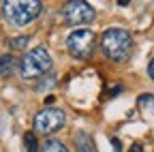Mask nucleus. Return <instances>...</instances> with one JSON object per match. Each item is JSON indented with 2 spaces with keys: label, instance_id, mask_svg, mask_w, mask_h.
I'll list each match as a JSON object with an SVG mask.
<instances>
[{
  "label": "nucleus",
  "instance_id": "nucleus-1",
  "mask_svg": "<svg viewBox=\"0 0 154 152\" xmlns=\"http://www.w3.org/2000/svg\"><path fill=\"white\" fill-rule=\"evenodd\" d=\"M101 51L111 62H126L133 54V36L124 28H109L101 36Z\"/></svg>",
  "mask_w": 154,
  "mask_h": 152
},
{
  "label": "nucleus",
  "instance_id": "nucleus-2",
  "mask_svg": "<svg viewBox=\"0 0 154 152\" xmlns=\"http://www.w3.org/2000/svg\"><path fill=\"white\" fill-rule=\"evenodd\" d=\"M41 0H2V15L5 20L17 28L32 24L41 15Z\"/></svg>",
  "mask_w": 154,
  "mask_h": 152
},
{
  "label": "nucleus",
  "instance_id": "nucleus-3",
  "mask_svg": "<svg viewBox=\"0 0 154 152\" xmlns=\"http://www.w3.org/2000/svg\"><path fill=\"white\" fill-rule=\"evenodd\" d=\"M51 71V56L45 47H34L30 51L24 54L22 62H19V75L30 82V79H38L47 75Z\"/></svg>",
  "mask_w": 154,
  "mask_h": 152
},
{
  "label": "nucleus",
  "instance_id": "nucleus-4",
  "mask_svg": "<svg viewBox=\"0 0 154 152\" xmlns=\"http://www.w3.org/2000/svg\"><path fill=\"white\" fill-rule=\"evenodd\" d=\"M64 45H66V49H69V54L73 56V58L86 60V58H90L92 51H94L96 36H94V32L88 30V28H77V30H73V32L66 36V43H64Z\"/></svg>",
  "mask_w": 154,
  "mask_h": 152
},
{
  "label": "nucleus",
  "instance_id": "nucleus-5",
  "mask_svg": "<svg viewBox=\"0 0 154 152\" xmlns=\"http://www.w3.org/2000/svg\"><path fill=\"white\" fill-rule=\"evenodd\" d=\"M96 17V11L86 2V0H69L62 7V20L69 26H86L92 24Z\"/></svg>",
  "mask_w": 154,
  "mask_h": 152
},
{
  "label": "nucleus",
  "instance_id": "nucleus-6",
  "mask_svg": "<svg viewBox=\"0 0 154 152\" xmlns=\"http://www.w3.org/2000/svg\"><path fill=\"white\" fill-rule=\"evenodd\" d=\"M66 124V113L56 107H45L34 116V131L41 135H51Z\"/></svg>",
  "mask_w": 154,
  "mask_h": 152
},
{
  "label": "nucleus",
  "instance_id": "nucleus-7",
  "mask_svg": "<svg viewBox=\"0 0 154 152\" xmlns=\"http://www.w3.org/2000/svg\"><path fill=\"white\" fill-rule=\"evenodd\" d=\"M75 150L77 152H99L88 133H77L75 135Z\"/></svg>",
  "mask_w": 154,
  "mask_h": 152
},
{
  "label": "nucleus",
  "instance_id": "nucleus-8",
  "mask_svg": "<svg viewBox=\"0 0 154 152\" xmlns=\"http://www.w3.org/2000/svg\"><path fill=\"white\" fill-rule=\"evenodd\" d=\"M17 69V60L13 54H2L0 56V77H9Z\"/></svg>",
  "mask_w": 154,
  "mask_h": 152
},
{
  "label": "nucleus",
  "instance_id": "nucleus-9",
  "mask_svg": "<svg viewBox=\"0 0 154 152\" xmlns=\"http://www.w3.org/2000/svg\"><path fill=\"white\" fill-rule=\"evenodd\" d=\"M139 103V109L146 113V116H154V94H141V97L137 99Z\"/></svg>",
  "mask_w": 154,
  "mask_h": 152
},
{
  "label": "nucleus",
  "instance_id": "nucleus-10",
  "mask_svg": "<svg viewBox=\"0 0 154 152\" xmlns=\"http://www.w3.org/2000/svg\"><path fill=\"white\" fill-rule=\"evenodd\" d=\"M38 152H69V148L60 141V139H47Z\"/></svg>",
  "mask_w": 154,
  "mask_h": 152
},
{
  "label": "nucleus",
  "instance_id": "nucleus-11",
  "mask_svg": "<svg viewBox=\"0 0 154 152\" xmlns=\"http://www.w3.org/2000/svg\"><path fill=\"white\" fill-rule=\"evenodd\" d=\"M24 146H26V150L28 152H38L41 148H38V141H36V135L32 131H26L24 133Z\"/></svg>",
  "mask_w": 154,
  "mask_h": 152
},
{
  "label": "nucleus",
  "instance_id": "nucleus-12",
  "mask_svg": "<svg viewBox=\"0 0 154 152\" xmlns=\"http://www.w3.org/2000/svg\"><path fill=\"white\" fill-rule=\"evenodd\" d=\"M30 43V36H17V39H11V47L13 49H26V45Z\"/></svg>",
  "mask_w": 154,
  "mask_h": 152
},
{
  "label": "nucleus",
  "instance_id": "nucleus-13",
  "mask_svg": "<svg viewBox=\"0 0 154 152\" xmlns=\"http://www.w3.org/2000/svg\"><path fill=\"white\" fill-rule=\"evenodd\" d=\"M111 146H113V150H116V152H122V144H120V139H118V137H111Z\"/></svg>",
  "mask_w": 154,
  "mask_h": 152
},
{
  "label": "nucleus",
  "instance_id": "nucleus-14",
  "mask_svg": "<svg viewBox=\"0 0 154 152\" xmlns=\"http://www.w3.org/2000/svg\"><path fill=\"white\" fill-rule=\"evenodd\" d=\"M128 152H143V146H141V144H133Z\"/></svg>",
  "mask_w": 154,
  "mask_h": 152
},
{
  "label": "nucleus",
  "instance_id": "nucleus-15",
  "mask_svg": "<svg viewBox=\"0 0 154 152\" xmlns=\"http://www.w3.org/2000/svg\"><path fill=\"white\" fill-rule=\"evenodd\" d=\"M148 73H150V77L154 79V58L150 60V64H148Z\"/></svg>",
  "mask_w": 154,
  "mask_h": 152
},
{
  "label": "nucleus",
  "instance_id": "nucleus-16",
  "mask_svg": "<svg viewBox=\"0 0 154 152\" xmlns=\"http://www.w3.org/2000/svg\"><path fill=\"white\" fill-rule=\"evenodd\" d=\"M128 2H131V0H118V5H120V7H126Z\"/></svg>",
  "mask_w": 154,
  "mask_h": 152
}]
</instances>
